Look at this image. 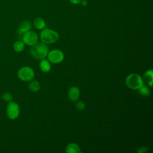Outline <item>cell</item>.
<instances>
[{"label":"cell","mask_w":153,"mask_h":153,"mask_svg":"<svg viewBox=\"0 0 153 153\" xmlns=\"http://www.w3.org/2000/svg\"><path fill=\"white\" fill-rule=\"evenodd\" d=\"M48 51V47L43 42H37L32 46L30 50V53L32 57L39 60L45 59L47 57Z\"/></svg>","instance_id":"1"},{"label":"cell","mask_w":153,"mask_h":153,"mask_svg":"<svg viewBox=\"0 0 153 153\" xmlns=\"http://www.w3.org/2000/svg\"><path fill=\"white\" fill-rule=\"evenodd\" d=\"M59 38V33L50 29H43L40 33V38L42 42L45 44H51L56 42Z\"/></svg>","instance_id":"2"},{"label":"cell","mask_w":153,"mask_h":153,"mask_svg":"<svg viewBox=\"0 0 153 153\" xmlns=\"http://www.w3.org/2000/svg\"><path fill=\"white\" fill-rule=\"evenodd\" d=\"M126 85L133 90H137L143 85L142 78L137 74H131L126 79Z\"/></svg>","instance_id":"3"},{"label":"cell","mask_w":153,"mask_h":153,"mask_svg":"<svg viewBox=\"0 0 153 153\" xmlns=\"http://www.w3.org/2000/svg\"><path fill=\"white\" fill-rule=\"evenodd\" d=\"M35 76L33 69L30 66H23L17 72V76L23 81H30Z\"/></svg>","instance_id":"4"},{"label":"cell","mask_w":153,"mask_h":153,"mask_svg":"<svg viewBox=\"0 0 153 153\" xmlns=\"http://www.w3.org/2000/svg\"><path fill=\"white\" fill-rule=\"evenodd\" d=\"M8 118L11 120L17 119L20 114V107L17 103L13 100L8 102L6 109Z\"/></svg>","instance_id":"5"},{"label":"cell","mask_w":153,"mask_h":153,"mask_svg":"<svg viewBox=\"0 0 153 153\" xmlns=\"http://www.w3.org/2000/svg\"><path fill=\"white\" fill-rule=\"evenodd\" d=\"M48 60L54 64H57L62 62L64 59V54L60 50H53L48 51L47 54Z\"/></svg>","instance_id":"6"},{"label":"cell","mask_w":153,"mask_h":153,"mask_svg":"<svg viewBox=\"0 0 153 153\" xmlns=\"http://www.w3.org/2000/svg\"><path fill=\"white\" fill-rule=\"evenodd\" d=\"M38 35L34 31L29 30L24 33L22 36V41L25 44L29 46H33L38 42Z\"/></svg>","instance_id":"7"},{"label":"cell","mask_w":153,"mask_h":153,"mask_svg":"<svg viewBox=\"0 0 153 153\" xmlns=\"http://www.w3.org/2000/svg\"><path fill=\"white\" fill-rule=\"evenodd\" d=\"M79 90L78 87L73 86L71 87L68 92V96L69 100L72 102H75L77 100L79 97Z\"/></svg>","instance_id":"8"},{"label":"cell","mask_w":153,"mask_h":153,"mask_svg":"<svg viewBox=\"0 0 153 153\" xmlns=\"http://www.w3.org/2000/svg\"><path fill=\"white\" fill-rule=\"evenodd\" d=\"M31 29V23L27 20L23 21L17 30V33L19 35H23L26 32L29 31Z\"/></svg>","instance_id":"9"},{"label":"cell","mask_w":153,"mask_h":153,"mask_svg":"<svg viewBox=\"0 0 153 153\" xmlns=\"http://www.w3.org/2000/svg\"><path fill=\"white\" fill-rule=\"evenodd\" d=\"M142 79L149 85V87H152L153 82V71L152 69L146 71L144 73Z\"/></svg>","instance_id":"10"},{"label":"cell","mask_w":153,"mask_h":153,"mask_svg":"<svg viewBox=\"0 0 153 153\" xmlns=\"http://www.w3.org/2000/svg\"><path fill=\"white\" fill-rule=\"evenodd\" d=\"M39 66L41 71L44 73L48 72L51 69V65L50 62L45 59H41Z\"/></svg>","instance_id":"11"},{"label":"cell","mask_w":153,"mask_h":153,"mask_svg":"<svg viewBox=\"0 0 153 153\" xmlns=\"http://www.w3.org/2000/svg\"><path fill=\"white\" fill-rule=\"evenodd\" d=\"M65 151L67 153H80L81 152L79 146L75 143H69L66 146Z\"/></svg>","instance_id":"12"},{"label":"cell","mask_w":153,"mask_h":153,"mask_svg":"<svg viewBox=\"0 0 153 153\" xmlns=\"http://www.w3.org/2000/svg\"><path fill=\"white\" fill-rule=\"evenodd\" d=\"M33 25L36 29L38 30H42L45 28L46 25L43 19L41 17H37L33 21Z\"/></svg>","instance_id":"13"},{"label":"cell","mask_w":153,"mask_h":153,"mask_svg":"<svg viewBox=\"0 0 153 153\" xmlns=\"http://www.w3.org/2000/svg\"><path fill=\"white\" fill-rule=\"evenodd\" d=\"M25 44L22 41H17L13 44V49L17 53L22 52L25 48Z\"/></svg>","instance_id":"14"},{"label":"cell","mask_w":153,"mask_h":153,"mask_svg":"<svg viewBox=\"0 0 153 153\" xmlns=\"http://www.w3.org/2000/svg\"><path fill=\"white\" fill-rule=\"evenodd\" d=\"M28 87L30 91L33 92H37L38 91H39L40 88V84L36 80H33V81L31 80V81L29 82L28 85Z\"/></svg>","instance_id":"15"},{"label":"cell","mask_w":153,"mask_h":153,"mask_svg":"<svg viewBox=\"0 0 153 153\" xmlns=\"http://www.w3.org/2000/svg\"><path fill=\"white\" fill-rule=\"evenodd\" d=\"M138 90V92L140 94L143 96H149L150 94V90L149 88L145 86V85H142L141 87H140Z\"/></svg>","instance_id":"16"},{"label":"cell","mask_w":153,"mask_h":153,"mask_svg":"<svg viewBox=\"0 0 153 153\" xmlns=\"http://www.w3.org/2000/svg\"><path fill=\"white\" fill-rule=\"evenodd\" d=\"M1 97L4 101L8 102H10L13 100L12 94L10 93H8V92H5V93H3L1 95Z\"/></svg>","instance_id":"17"},{"label":"cell","mask_w":153,"mask_h":153,"mask_svg":"<svg viewBox=\"0 0 153 153\" xmlns=\"http://www.w3.org/2000/svg\"><path fill=\"white\" fill-rule=\"evenodd\" d=\"M76 108L79 111H82L85 108V104L82 101H78L75 104Z\"/></svg>","instance_id":"18"},{"label":"cell","mask_w":153,"mask_h":153,"mask_svg":"<svg viewBox=\"0 0 153 153\" xmlns=\"http://www.w3.org/2000/svg\"><path fill=\"white\" fill-rule=\"evenodd\" d=\"M147 151H148V148L143 146V147H142V148H140L139 149H138L137 150V152H145Z\"/></svg>","instance_id":"19"},{"label":"cell","mask_w":153,"mask_h":153,"mask_svg":"<svg viewBox=\"0 0 153 153\" xmlns=\"http://www.w3.org/2000/svg\"><path fill=\"white\" fill-rule=\"evenodd\" d=\"M69 1H70L71 3H72L73 4H75V5H76V4H80L82 0H69Z\"/></svg>","instance_id":"20"},{"label":"cell","mask_w":153,"mask_h":153,"mask_svg":"<svg viewBox=\"0 0 153 153\" xmlns=\"http://www.w3.org/2000/svg\"><path fill=\"white\" fill-rule=\"evenodd\" d=\"M80 4H81L82 6H84V7L87 6V1H86V0H82Z\"/></svg>","instance_id":"21"}]
</instances>
